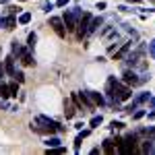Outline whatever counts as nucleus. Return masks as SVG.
<instances>
[{
	"label": "nucleus",
	"instance_id": "obj_40",
	"mask_svg": "<svg viewBox=\"0 0 155 155\" xmlns=\"http://www.w3.org/2000/svg\"><path fill=\"white\" fill-rule=\"evenodd\" d=\"M130 2H143V0H130Z\"/></svg>",
	"mask_w": 155,
	"mask_h": 155
},
{
	"label": "nucleus",
	"instance_id": "obj_34",
	"mask_svg": "<svg viewBox=\"0 0 155 155\" xmlns=\"http://www.w3.org/2000/svg\"><path fill=\"white\" fill-rule=\"evenodd\" d=\"M68 4V0H56V6H66Z\"/></svg>",
	"mask_w": 155,
	"mask_h": 155
},
{
	"label": "nucleus",
	"instance_id": "obj_13",
	"mask_svg": "<svg viewBox=\"0 0 155 155\" xmlns=\"http://www.w3.org/2000/svg\"><path fill=\"white\" fill-rule=\"evenodd\" d=\"M130 48H132V41H124V44H122V48H120L118 52H114V60H122L128 52H130Z\"/></svg>",
	"mask_w": 155,
	"mask_h": 155
},
{
	"label": "nucleus",
	"instance_id": "obj_11",
	"mask_svg": "<svg viewBox=\"0 0 155 155\" xmlns=\"http://www.w3.org/2000/svg\"><path fill=\"white\" fill-rule=\"evenodd\" d=\"M31 52H33V50L25 48V50H23V54L19 56V60L23 62L25 66H33V64H35V60H33V54H31Z\"/></svg>",
	"mask_w": 155,
	"mask_h": 155
},
{
	"label": "nucleus",
	"instance_id": "obj_26",
	"mask_svg": "<svg viewBox=\"0 0 155 155\" xmlns=\"http://www.w3.org/2000/svg\"><path fill=\"white\" fill-rule=\"evenodd\" d=\"M12 79H15V81H17V83L21 85L25 81V74H23V71H15V74H12Z\"/></svg>",
	"mask_w": 155,
	"mask_h": 155
},
{
	"label": "nucleus",
	"instance_id": "obj_9",
	"mask_svg": "<svg viewBox=\"0 0 155 155\" xmlns=\"http://www.w3.org/2000/svg\"><path fill=\"white\" fill-rule=\"evenodd\" d=\"M139 151H143V153H155V137H147V139H143Z\"/></svg>",
	"mask_w": 155,
	"mask_h": 155
},
{
	"label": "nucleus",
	"instance_id": "obj_35",
	"mask_svg": "<svg viewBox=\"0 0 155 155\" xmlns=\"http://www.w3.org/2000/svg\"><path fill=\"white\" fill-rule=\"evenodd\" d=\"M149 107L155 110V97H149Z\"/></svg>",
	"mask_w": 155,
	"mask_h": 155
},
{
	"label": "nucleus",
	"instance_id": "obj_12",
	"mask_svg": "<svg viewBox=\"0 0 155 155\" xmlns=\"http://www.w3.org/2000/svg\"><path fill=\"white\" fill-rule=\"evenodd\" d=\"M64 116H66V120H72L77 116V106H72V99L64 101Z\"/></svg>",
	"mask_w": 155,
	"mask_h": 155
},
{
	"label": "nucleus",
	"instance_id": "obj_37",
	"mask_svg": "<svg viewBox=\"0 0 155 155\" xmlns=\"http://www.w3.org/2000/svg\"><path fill=\"white\" fill-rule=\"evenodd\" d=\"M147 118H149V120H155V110H151V112L147 114Z\"/></svg>",
	"mask_w": 155,
	"mask_h": 155
},
{
	"label": "nucleus",
	"instance_id": "obj_14",
	"mask_svg": "<svg viewBox=\"0 0 155 155\" xmlns=\"http://www.w3.org/2000/svg\"><path fill=\"white\" fill-rule=\"evenodd\" d=\"M4 66H6V74L12 77L15 71H17V68H15V56H12V54H8V56L4 58Z\"/></svg>",
	"mask_w": 155,
	"mask_h": 155
},
{
	"label": "nucleus",
	"instance_id": "obj_25",
	"mask_svg": "<svg viewBox=\"0 0 155 155\" xmlns=\"http://www.w3.org/2000/svg\"><path fill=\"white\" fill-rule=\"evenodd\" d=\"M71 99L74 101V106H77V110H83V101H81V97H79V93H72Z\"/></svg>",
	"mask_w": 155,
	"mask_h": 155
},
{
	"label": "nucleus",
	"instance_id": "obj_2",
	"mask_svg": "<svg viewBox=\"0 0 155 155\" xmlns=\"http://www.w3.org/2000/svg\"><path fill=\"white\" fill-rule=\"evenodd\" d=\"M83 15V8L81 6H74V8H68V11H64L62 15V21H64V27H66V31L72 33L74 29H77V21H79V17Z\"/></svg>",
	"mask_w": 155,
	"mask_h": 155
},
{
	"label": "nucleus",
	"instance_id": "obj_1",
	"mask_svg": "<svg viewBox=\"0 0 155 155\" xmlns=\"http://www.w3.org/2000/svg\"><path fill=\"white\" fill-rule=\"evenodd\" d=\"M31 130L33 132H48V134H54V132H62L64 126H60L56 120L48 118V116H35V126L31 124Z\"/></svg>",
	"mask_w": 155,
	"mask_h": 155
},
{
	"label": "nucleus",
	"instance_id": "obj_16",
	"mask_svg": "<svg viewBox=\"0 0 155 155\" xmlns=\"http://www.w3.org/2000/svg\"><path fill=\"white\" fill-rule=\"evenodd\" d=\"M89 132H91V128L81 130L79 134H77V139H74V151H81V143H83V139H87V137H89Z\"/></svg>",
	"mask_w": 155,
	"mask_h": 155
},
{
	"label": "nucleus",
	"instance_id": "obj_5",
	"mask_svg": "<svg viewBox=\"0 0 155 155\" xmlns=\"http://www.w3.org/2000/svg\"><path fill=\"white\" fill-rule=\"evenodd\" d=\"M149 97H151V93H149V91H141V93L134 97V99H132L128 106H126V107H122V112H126V114H132V112H134V110H137L139 106L147 104V101H149Z\"/></svg>",
	"mask_w": 155,
	"mask_h": 155
},
{
	"label": "nucleus",
	"instance_id": "obj_4",
	"mask_svg": "<svg viewBox=\"0 0 155 155\" xmlns=\"http://www.w3.org/2000/svg\"><path fill=\"white\" fill-rule=\"evenodd\" d=\"M91 12H83L81 17H79V21H77V29H74V33H77V39L79 41H83L85 37H87V29H89V23H91Z\"/></svg>",
	"mask_w": 155,
	"mask_h": 155
},
{
	"label": "nucleus",
	"instance_id": "obj_22",
	"mask_svg": "<svg viewBox=\"0 0 155 155\" xmlns=\"http://www.w3.org/2000/svg\"><path fill=\"white\" fill-rule=\"evenodd\" d=\"M101 122H104V116H101V114H97V116H93V118L89 120V128H97Z\"/></svg>",
	"mask_w": 155,
	"mask_h": 155
},
{
	"label": "nucleus",
	"instance_id": "obj_38",
	"mask_svg": "<svg viewBox=\"0 0 155 155\" xmlns=\"http://www.w3.org/2000/svg\"><path fill=\"white\" fill-rule=\"evenodd\" d=\"M0 27H4V17L0 15Z\"/></svg>",
	"mask_w": 155,
	"mask_h": 155
},
{
	"label": "nucleus",
	"instance_id": "obj_30",
	"mask_svg": "<svg viewBox=\"0 0 155 155\" xmlns=\"http://www.w3.org/2000/svg\"><path fill=\"white\" fill-rule=\"evenodd\" d=\"M147 50H149V56H153V58H155V39H151V41H149Z\"/></svg>",
	"mask_w": 155,
	"mask_h": 155
},
{
	"label": "nucleus",
	"instance_id": "obj_41",
	"mask_svg": "<svg viewBox=\"0 0 155 155\" xmlns=\"http://www.w3.org/2000/svg\"><path fill=\"white\" fill-rule=\"evenodd\" d=\"M21 2H25V0H21Z\"/></svg>",
	"mask_w": 155,
	"mask_h": 155
},
{
	"label": "nucleus",
	"instance_id": "obj_19",
	"mask_svg": "<svg viewBox=\"0 0 155 155\" xmlns=\"http://www.w3.org/2000/svg\"><path fill=\"white\" fill-rule=\"evenodd\" d=\"M31 19H33V15H31V12H21L17 21H19V25H27V23H31Z\"/></svg>",
	"mask_w": 155,
	"mask_h": 155
},
{
	"label": "nucleus",
	"instance_id": "obj_18",
	"mask_svg": "<svg viewBox=\"0 0 155 155\" xmlns=\"http://www.w3.org/2000/svg\"><path fill=\"white\" fill-rule=\"evenodd\" d=\"M17 23H19V21H17V17H15V15H8V17L4 19V29L12 31V29L17 27Z\"/></svg>",
	"mask_w": 155,
	"mask_h": 155
},
{
	"label": "nucleus",
	"instance_id": "obj_32",
	"mask_svg": "<svg viewBox=\"0 0 155 155\" xmlns=\"http://www.w3.org/2000/svg\"><path fill=\"white\" fill-rule=\"evenodd\" d=\"M4 77H6V66H4V60H2V62H0V81H2Z\"/></svg>",
	"mask_w": 155,
	"mask_h": 155
},
{
	"label": "nucleus",
	"instance_id": "obj_20",
	"mask_svg": "<svg viewBox=\"0 0 155 155\" xmlns=\"http://www.w3.org/2000/svg\"><path fill=\"white\" fill-rule=\"evenodd\" d=\"M0 97H2V99H8V97H11V89H8V85L2 83V81H0Z\"/></svg>",
	"mask_w": 155,
	"mask_h": 155
},
{
	"label": "nucleus",
	"instance_id": "obj_6",
	"mask_svg": "<svg viewBox=\"0 0 155 155\" xmlns=\"http://www.w3.org/2000/svg\"><path fill=\"white\" fill-rule=\"evenodd\" d=\"M122 81L128 87H137V85H141V74H137L134 68H126V71L122 72Z\"/></svg>",
	"mask_w": 155,
	"mask_h": 155
},
{
	"label": "nucleus",
	"instance_id": "obj_3",
	"mask_svg": "<svg viewBox=\"0 0 155 155\" xmlns=\"http://www.w3.org/2000/svg\"><path fill=\"white\" fill-rule=\"evenodd\" d=\"M143 56H145V46H139V48L134 50V52H130V54H126L124 56V62H126V68H139V64L143 62Z\"/></svg>",
	"mask_w": 155,
	"mask_h": 155
},
{
	"label": "nucleus",
	"instance_id": "obj_8",
	"mask_svg": "<svg viewBox=\"0 0 155 155\" xmlns=\"http://www.w3.org/2000/svg\"><path fill=\"white\" fill-rule=\"evenodd\" d=\"M87 91V95H89V99L95 104V106H99V107H106L107 106V101H106V97L101 95L99 91H91V89H85Z\"/></svg>",
	"mask_w": 155,
	"mask_h": 155
},
{
	"label": "nucleus",
	"instance_id": "obj_33",
	"mask_svg": "<svg viewBox=\"0 0 155 155\" xmlns=\"http://www.w3.org/2000/svg\"><path fill=\"white\" fill-rule=\"evenodd\" d=\"M11 104H8V101H6V99H4V101H2V104H0V110H11Z\"/></svg>",
	"mask_w": 155,
	"mask_h": 155
},
{
	"label": "nucleus",
	"instance_id": "obj_28",
	"mask_svg": "<svg viewBox=\"0 0 155 155\" xmlns=\"http://www.w3.org/2000/svg\"><path fill=\"white\" fill-rule=\"evenodd\" d=\"M110 128H112V130H120V128H124V122H120V120H112Z\"/></svg>",
	"mask_w": 155,
	"mask_h": 155
},
{
	"label": "nucleus",
	"instance_id": "obj_31",
	"mask_svg": "<svg viewBox=\"0 0 155 155\" xmlns=\"http://www.w3.org/2000/svg\"><path fill=\"white\" fill-rule=\"evenodd\" d=\"M54 6H56V4H52V2H44V4H41V11H44V12H50Z\"/></svg>",
	"mask_w": 155,
	"mask_h": 155
},
{
	"label": "nucleus",
	"instance_id": "obj_29",
	"mask_svg": "<svg viewBox=\"0 0 155 155\" xmlns=\"http://www.w3.org/2000/svg\"><path fill=\"white\" fill-rule=\"evenodd\" d=\"M21 11H23V8H19V6H8V8H6V12H8V15H15V17L21 15Z\"/></svg>",
	"mask_w": 155,
	"mask_h": 155
},
{
	"label": "nucleus",
	"instance_id": "obj_17",
	"mask_svg": "<svg viewBox=\"0 0 155 155\" xmlns=\"http://www.w3.org/2000/svg\"><path fill=\"white\" fill-rule=\"evenodd\" d=\"M23 50H25V48L19 44V41H17V39H12V41H11V54L15 56V58H19V56L23 54Z\"/></svg>",
	"mask_w": 155,
	"mask_h": 155
},
{
	"label": "nucleus",
	"instance_id": "obj_27",
	"mask_svg": "<svg viewBox=\"0 0 155 155\" xmlns=\"http://www.w3.org/2000/svg\"><path fill=\"white\" fill-rule=\"evenodd\" d=\"M145 114H147L145 110H139V107H137V110L132 112L130 116H132V120H141V118H143V116H145Z\"/></svg>",
	"mask_w": 155,
	"mask_h": 155
},
{
	"label": "nucleus",
	"instance_id": "obj_21",
	"mask_svg": "<svg viewBox=\"0 0 155 155\" xmlns=\"http://www.w3.org/2000/svg\"><path fill=\"white\" fill-rule=\"evenodd\" d=\"M35 41H37V33H35V31H31V33L27 35V48L33 50V48H35Z\"/></svg>",
	"mask_w": 155,
	"mask_h": 155
},
{
	"label": "nucleus",
	"instance_id": "obj_36",
	"mask_svg": "<svg viewBox=\"0 0 155 155\" xmlns=\"http://www.w3.org/2000/svg\"><path fill=\"white\" fill-rule=\"evenodd\" d=\"M106 8V2H97V11H104Z\"/></svg>",
	"mask_w": 155,
	"mask_h": 155
},
{
	"label": "nucleus",
	"instance_id": "obj_23",
	"mask_svg": "<svg viewBox=\"0 0 155 155\" xmlns=\"http://www.w3.org/2000/svg\"><path fill=\"white\" fill-rule=\"evenodd\" d=\"M58 145H60L58 137H50V139H46V147H58Z\"/></svg>",
	"mask_w": 155,
	"mask_h": 155
},
{
	"label": "nucleus",
	"instance_id": "obj_7",
	"mask_svg": "<svg viewBox=\"0 0 155 155\" xmlns=\"http://www.w3.org/2000/svg\"><path fill=\"white\" fill-rule=\"evenodd\" d=\"M50 27L54 29V33L58 37H66V27H64L62 17H50Z\"/></svg>",
	"mask_w": 155,
	"mask_h": 155
},
{
	"label": "nucleus",
	"instance_id": "obj_10",
	"mask_svg": "<svg viewBox=\"0 0 155 155\" xmlns=\"http://www.w3.org/2000/svg\"><path fill=\"white\" fill-rule=\"evenodd\" d=\"M101 25H104V19H101V17H91V23H89V29H87V37L93 35Z\"/></svg>",
	"mask_w": 155,
	"mask_h": 155
},
{
	"label": "nucleus",
	"instance_id": "obj_39",
	"mask_svg": "<svg viewBox=\"0 0 155 155\" xmlns=\"http://www.w3.org/2000/svg\"><path fill=\"white\" fill-rule=\"evenodd\" d=\"M8 2H11V0H0V4H8Z\"/></svg>",
	"mask_w": 155,
	"mask_h": 155
},
{
	"label": "nucleus",
	"instance_id": "obj_15",
	"mask_svg": "<svg viewBox=\"0 0 155 155\" xmlns=\"http://www.w3.org/2000/svg\"><path fill=\"white\" fill-rule=\"evenodd\" d=\"M101 151L107 155H112V153H116V143L112 141V139H106L104 143H101Z\"/></svg>",
	"mask_w": 155,
	"mask_h": 155
},
{
	"label": "nucleus",
	"instance_id": "obj_24",
	"mask_svg": "<svg viewBox=\"0 0 155 155\" xmlns=\"http://www.w3.org/2000/svg\"><path fill=\"white\" fill-rule=\"evenodd\" d=\"M8 89H11V97H17V93H19V83L17 81L8 83Z\"/></svg>",
	"mask_w": 155,
	"mask_h": 155
}]
</instances>
